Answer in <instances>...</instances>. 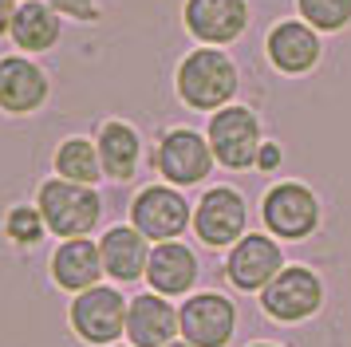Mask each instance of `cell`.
<instances>
[{
    "label": "cell",
    "mask_w": 351,
    "mask_h": 347,
    "mask_svg": "<svg viewBox=\"0 0 351 347\" xmlns=\"http://www.w3.org/2000/svg\"><path fill=\"white\" fill-rule=\"evenodd\" d=\"M249 229V205L233 186H213L193 209V233L209 249H233Z\"/></svg>",
    "instance_id": "9"
},
{
    "label": "cell",
    "mask_w": 351,
    "mask_h": 347,
    "mask_svg": "<svg viewBox=\"0 0 351 347\" xmlns=\"http://www.w3.org/2000/svg\"><path fill=\"white\" fill-rule=\"evenodd\" d=\"M197 252L182 241H162L150 249V265H146V284L158 296H190V288L197 284Z\"/></svg>",
    "instance_id": "17"
},
{
    "label": "cell",
    "mask_w": 351,
    "mask_h": 347,
    "mask_svg": "<svg viewBox=\"0 0 351 347\" xmlns=\"http://www.w3.org/2000/svg\"><path fill=\"white\" fill-rule=\"evenodd\" d=\"M99 252H103V268L114 284H134L146 276L150 265V241H146L134 225H111L99 237Z\"/></svg>",
    "instance_id": "18"
},
{
    "label": "cell",
    "mask_w": 351,
    "mask_h": 347,
    "mask_svg": "<svg viewBox=\"0 0 351 347\" xmlns=\"http://www.w3.org/2000/svg\"><path fill=\"white\" fill-rule=\"evenodd\" d=\"M182 331V315L170 304V296L158 292H143L130 300L127 312V339L134 347H166L174 344V335Z\"/></svg>",
    "instance_id": "15"
},
{
    "label": "cell",
    "mask_w": 351,
    "mask_h": 347,
    "mask_svg": "<svg viewBox=\"0 0 351 347\" xmlns=\"http://www.w3.org/2000/svg\"><path fill=\"white\" fill-rule=\"evenodd\" d=\"M130 225L146 241L162 245V241H178L186 229H193V209L182 189L162 182V186H146L134 193V202H130Z\"/></svg>",
    "instance_id": "5"
},
{
    "label": "cell",
    "mask_w": 351,
    "mask_h": 347,
    "mask_svg": "<svg viewBox=\"0 0 351 347\" xmlns=\"http://www.w3.org/2000/svg\"><path fill=\"white\" fill-rule=\"evenodd\" d=\"M44 233H48V221L40 213V205H12V209L4 213V237H8L12 245H20V249L40 245Z\"/></svg>",
    "instance_id": "22"
},
{
    "label": "cell",
    "mask_w": 351,
    "mask_h": 347,
    "mask_svg": "<svg viewBox=\"0 0 351 347\" xmlns=\"http://www.w3.org/2000/svg\"><path fill=\"white\" fill-rule=\"evenodd\" d=\"M103 276H107L103 252H99V241H91V237H67L51 252V280L64 292H87Z\"/></svg>",
    "instance_id": "16"
},
{
    "label": "cell",
    "mask_w": 351,
    "mask_h": 347,
    "mask_svg": "<svg viewBox=\"0 0 351 347\" xmlns=\"http://www.w3.org/2000/svg\"><path fill=\"white\" fill-rule=\"evenodd\" d=\"M206 139L213 146L217 166H225V170H249V166H256V154L265 146L261 119L249 107H233V103L213 110V119L206 126Z\"/></svg>",
    "instance_id": "7"
},
{
    "label": "cell",
    "mask_w": 351,
    "mask_h": 347,
    "mask_svg": "<svg viewBox=\"0 0 351 347\" xmlns=\"http://www.w3.org/2000/svg\"><path fill=\"white\" fill-rule=\"evenodd\" d=\"M111 347H134V344H111Z\"/></svg>",
    "instance_id": "29"
},
{
    "label": "cell",
    "mask_w": 351,
    "mask_h": 347,
    "mask_svg": "<svg viewBox=\"0 0 351 347\" xmlns=\"http://www.w3.org/2000/svg\"><path fill=\"white\" fill-rule=\"evenodd\" d=\"M36 205L48 221V233L56 237H87L103 217V198L95 186H80V182H64V178H48L36 189Z\"/></svg>",
    "instance_id": "2"
},
{
    "label": "cell",
    "mask_w": 351,
    "mask_h": 347,
    "mask_svg": "<svg viewBox=\"0 0 351 347\" xmlns=\"http://www.w3.org/2000/svg\"><path fill=\"white\" fill-rule=\"evenodd\" d=\"M178 315H182V339L193 347H229L237 331V308L221 292H190Z\"/></svg>",
    "instance_id": "11"
},
{
    "label": "cell",
    "mask_w": 351,
    "mask_h": 347,
    "mask_svg": "<svg viewBox=\"0 0 351 347\" xmlns=\"http://www.w3.org/2000/svg\"><path fill=\"white\" fill-rule=\"evenodd\" d=\"M296 8L316 32H339L351 24V0H296Z\"/></svg>",
    "instance_id": "23"
},
{
    "label": "cell",
    "mask_w": 351,
    "mask_h": 347,
    "mask_svg": "<svg viewBox=\"0 0 351 347\" xmlns=\"http://www.w3.org/2000/svg\"><path fill=\"white\" fill-rule=\"evenodd\" d=\"M16 0H0V36H8L12 32V16H16Z\"/></svg>",
    "instance_id": "26"
},
{
    "label": "cell",
    "mask_w": 351,
    "mask_h": 347,
    "mask_svg": "<svg viewBox=\"0 0 351 347\" xmlns=\"http://www.w3.org/2000/svg\"><path fill=\"white\" fill-rule=\"evenodd\" d=\"M99 146V162H103V174L111 182H130L138 174V158H143V139L138 130L123 119H107L95 134Z\"/></svg>",
    "instance_id": "19"
},
{
    "label": "cell",
    "mask_w": 351,
    "mask_h": 347,
    "mask_svg": "<svg viewBox=\"0 0 351 347\" xmlns=\"http://www.w3.org/2000/svg\"><path fill=\"white\" fill-rule=\"evenodd\" d=\"M166 347H193V344H186V339H174V344H166Z\"/></svg>",
    "instance_id": "27"
},
{
    "label": "cell",
    "mask_w": 351,
    "mask_h": 347,
    "mask_svg": "<svg viewBox=\"0 0 351 347\" xmlns=\"http://www.w3.org/2000/svg\"><path fill=\"white\" fill-rule=\"evenodd\" d=\"M174 87L186 107L213 115V110L233 103V95L241 87V75H237V63L229 60L221 47H197V51H190L186 60L178 63Z\"/></svg>",
    "instance_id": "1"
},
{
    "label": "cell",
    "mask_w": 351,
    "mask_h": 347,
    "mask_svg": "<svg viewBox=\"0 0 351 347\" xmlns=\"http://www.w3.org/2000/svg\"><path fill=\"white\" fill-rule=\"evenodd\" d=\"M51 83L44 67L28 56H4L0 60V110L4 115H32L48 103Z\"/></svg>",
    "instance_id": "12"
},
{
    "label": "cell",
    "mask_w": 351,
    "mask_h": 347,
    "mask_svg": "<svg viewBox=\"0 0 351 347\" xmlns=\"http://www.w3.org/2000/svg\"><path fill=\"white\" fill-rule=\"evenodd\" d=\"M56 178L64 182H80V186H95L103 174V162H99V146L91 139H64L56 146Z\"/></svg>",
    "instance_id": "21"
},
{
    "label": "cell",
    "mask_w": 351,
    "mask_h": 347,
    "mask_svg": "<svg viewBox=\"0 0 351 347\" xmlns=\"http://www.w3.org/2000/svg\"><path fill=\"white\" fill-rule=\"evenodd\" d=\"M261 221L276 241H304L319 229V202L304 182H276L261 202Z\"/></svg>",
    "instance_id": "8"
},
{
    "label": "cell",
    "mask_w": 351,
    "mask_h": 347,
    "mask_svg": "<svg viewBox=\"0 0 351 347\" xmlns=\"http://www.w3.org/2000/svg\"><path fill=\"white\" fill-rule=\"evenodd\" d=\"M127 312L130 300L111 288V284H95L87 292H75L71 308H67V324L91 347H111L127 335Z\"/></svg>",
    "instance_id": "3"
},
{
    "label": "cell",
    "mask_w": 351,
    "mask_h": 347,
    "mask_svg": "<svg viewBox=\"0 0 351 347\" xmlns=\"http://www.w3.org/2000/svg\"><path fill=\"white\" fill-rule=\"evenodd\" d=\"M249 28V0H186V32L202 44H233Z\"/></svg>",
    "instance_id": "13"
},
{
    "label": "cell",
    "mask_w": 351,
    "mask_h": 347,
    "mask_svg": "<svg viewBox=\"0 0 351 347\" xmlns=\"http://www.w3.org/2000/svg\"><path fill=\"white\" fill-rule=\"evenodd\" d=\"M256 296H261L265 315H272L276 324H304L324 308V280L308 265H285L276 272V280L261 288Z\"/></svg>",
    "instance_id": "6"
},
{
    "label": "cell",
    "mask_w": 351,
    "mask_h": 347,
    "mask_svg": "<svg viewBox=\"0 0 351 347\" xmlns=\"http://www.w3.org/2000/svg\"><path fill=\"white\" fill-rule=\"evenodd\" d=\"M48 4L60 16H67V20H80V24H95V20H99L95 0H48Z\"/></svg>",
    "instance_id": "24"
},
{
    "label": "cell",
    "mask_w": 351,
    "mask_h": 347,
    "mask_svg": "<svg viewBox=\"0 0 351 347\" xmlns=\"http://www.w3.org/2000/svg\"><path fill=\"white\" fill-rule=\"evenodd\" d=\"M154 170L178 189H190L197 182H206L213 166H217V158H213V146H209L206 134H197L190 126H174V130H166L154 146Z\"/></svg>",
    "instance_id": "4"
},
{
    "label": "cell",
    "mask_w": 351,
    "mask_h": 347,
    "mask_svg": "<svg viewBox=\"0 0 351 347\" xmlns=\"http://www.w3.org/2000/svg\"><path fill=\"white\" fill-rule=\"evenodd\" d=\"M265 51H269L276 71H285V75H308L319 63V56H324V44H319V32L312 24H304V20H280L269 32Z\"/></svg>",
    "instance_id": "14"
},
{
    "label": "cell",
    "mask_w": 351,
    "mask_h": 347,
    "mask_svg": "<svg viewBox=\"0 0 351 347\" xmlns=\"http://www.w3.org/2000/svg\"><path fill=\"white\" fill-rule=\"evenodd\" d=\"M249 347H280V344H249Z\"/></svg>",
    "instance_id": "28"
},
{
    "label": "cell",
    "mask_w": 351,
    "mask_h": 347,
    "mask_svg": "<svg viewBox=\"0 0 351 347\" xmlns=\"http://www.w3.org/2000/svg\"><path fill=\"white\" fill-rule=\"evenodd\" d=\"M12 44L28 56L51 51L60 44V12L51 8L48 0H20L16 16H12Z\"/></svg>",
    "instance_id": "20"
},
{
    "label": "cell",
    "mask_w": 351,
    "mask_h": 347,
    "mask_svg": "<svg viewBox=\"0 0 351 347\" xmlns=\"http://www.w3.org/2000/svg\"><path fill=\"white\" fill-rule=\"evenodd\" d=\"M285 268L280 241L272 233H245L225 256V280L241 292H261Z\"/></svg>",
    "instance_id": "10"
},
{
    "label": "cell",
    "mask_w": 351,
    "mask_h": 347,
    "mask_svg": "<svg viewBox=\"0 0 351 347\" xmlns=\"http://www.w3.org/2000/svg\"><path fill=\"white\" fill-rule=\"evenodd\" d=\"M276 166H280V146H276V142H265V146H261V154H256V170L272 174Z\"/></svg>",
    "instance_id": "25"
}]
</instances>
